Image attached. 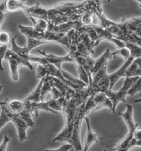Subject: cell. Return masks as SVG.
I'll return each mask as SVG.
<instances>
[{"instance_id":"cell-7","label":"cell","mask_w":141,"mask_h":151,"mask_svg":"<svg viewBox=\"0 0 141 151\" xmlns=\"http://www.w3.org/2000/svg\"><path fill=\"white\" fill-rule=\"evenodd\" d=\"M18 34L16 36L12 37L11 39V45L12 47L10 49L11 50L16 53V54L23 58L24 59H27L29 60V52L32 49H34L35 47L42 45L48 44L49 42L39 40L35 39H28V44L27 46L25 47H19L18 46L16 42V39L17 38Z\"/></svg>"},{"instance_id":"cell-36","label":"cell","mask_w":141,"mask_h":151,"mask_svg":"<svg viewBox=\"0 0 141 151\" xmlns=\"http://www.w3.org/2000/svg\"><path fill=\"white\" fill-rule=\"evenodd\" d=\"M1 25H2V23H0V30H1ZM0 32H1V31H0Z\"/></svg>"},{"instance_id":"cell-4","label":"cell","mask_w":141,"mask_h":151,"mask_svg":"<svg viewBox=\"0 0 141 151\" xmlns=\"http://www.w3.org/2000/svg\"><path fill=\"white\" fill-rule=\"evenodd\" d=\"M86 101L77 108L75 113L74 124L70 144L75 148L76 151H81L82 150L80 138L82 124L85 117H86L87 115L89 114L85 106Z\"/></svg>"},{"instance_id":"cell-35","label":"cell","mask_w":141,"mask_h":151,"mask_svg":"<svg viewBox=\"0 0 141 151\" xmlns=\"http://www.w3.org/2000/svg\"><path fill=\"white\" fill-rule=\"evenodd\" d=\"M76 151V150H75V148H73H73H71V149H70V151Z\"/></svg>"},{"instance_id":"cell-14","label":"cell","mask_w":141,"mask_h":151,"mask_svg":"<svg viewBox=\"0 0 141 151\" xmlns=\"http://www.w3.org/2000/svg\"><path fill=\"white\" fill-rule=\"evenodd\" d=\"M7 99L0 102L1 114H0V130L8 122H12L14 114L12 113L7 105Z\"/></svg>"},{"instance_id":"cell-20","label":"cell","mask_w":141,"mask_h":151,"mask_svg":"<svg viewBox=\"0 0 141 151\" xmlns=\"http://www.w3.org/2000/svg\"><path fill=\"white\" fill-rule=\"evenodd\" d=\"M7 105L10 111L15 114H18L24 108V102L23 101L13 99L7 102Z\"/></svg>"},{"instance_id":"cell-8","label":"cell","mask_w":141,"mask_h":151,"mask_svg":"<svg viewBox=\"0 0 141 151\" xmlns=\"http://www.w3.org/2000/svg\"><path fill=\"white\" fill-rule=\"evenodd\" d=\"M100 1H88L87 7L81 18V22L84 26L93 24V16L96 15L97 11L101 9Z\"/></svg>"},{"instance_id":"cell-25","label":"cell","mask_w":141,"mask_h":151,"mask_svg":"<svg viewBox=\"0 0 141 151\" xmlns=\"http://www.w3.org/2000/svg\"><path fill=\"white\" fill-rule=\"evenodd\" d=\"M29 61L32 63H37L42 66H45L46 63H48L47 60L44 56H38L34 55H29Z\"/></svg>"},{"instance_id":"cell-5","label":"cell","mask_w":141,"mask_h":151,"mask_svg":"<svg viewBox=\"0 0 141 151\" xmlns=\"http://www.w3.org/2000/svg\"><path fill=\"white\" fill-rule=\"evenodd\" d=\"M4 59L9 63L11 76L14 81H17L19 79V70L21 67L25 66L30 70H33V66L28 60L21 58L9 49L6 52Z\"/></svg>"},{"instance_id":"cell-3","label":"cell","mask_w":141,"mask_h":151,"mask_svg":"<svg viewBox=\"0 0 141 151\" xmlns=\"http://www.w3.org/2000/svg\"><path fill=\"white\" fill-rule=\"evenodd\" d=\"M77 108V106L73 97L69 100L65 101L62 105L61 111L65 119V126L61 133L53 139L54 142L65 141L70 144Z\"/></svg>"},{"instance_id":"cell-24","label":"cell","mask_w":141,"mask_h":151,"mask_svg":"<svg viewBox=\"0 0 141 151\" xmlns=\"http://www.w3.org/2000/svg\"><path fill=\"white\" fill-rule=\"evenodd\" d=\"M141 77H140L137 82L129 89L127 92V95L130 96L131 97H133L136 93L140 92L141 91Z\"/></svg>"},{"instance_id":"cell-6","label":"cell","mask_w":141,"mask_h":151,"mask_svg":"<svg viewBox=\"0 0 141 151\" xmlns=\"http://www.w3.org/2000/svg\"><path fill=\"white\" fill-rule=\"evenodd\" d=\"M141 77L126 78L122 87L118 91L109 90L105 93L106 96L112 101V112L115 113L116 107L120 102L126 103V97L127 96L129 89L135 84Z\"/></svg>"},{"instance_id":"cell-26","label":"cell","mask_w":141,"mask_h":151,"mask_svg":"<svg viewBox=\"0 0 141 151\" xmlns=\"http://www.w3.org/2000/svg\"><path fill=\"white\" fill-rule=\"evenodd\" d=\"M115 52L116 54V56L119 55L121 58H122L123 59H124L125 61L129 59V58L130 57V55H131L130 51L126 47L117 49L116 51H115Z\"/></svg>"},{"instance_id":"cell-1","label":"cell","mask_w":141,"mask_h":151,"mask_svg":"<svg viewBox=\"0 0 141 151\" xmlns=\"http://www.w3.org/2000/svg\"><path fill=\"white\" fill-rule=\"evenodd\" d=\"M141 18H133L120 22H114L106 16L102 17L100 26L124 42L141 45Z\"/></svg>"},{"instance_id":"cell-31","label":"cell","mask_w":141,"mask_h":151,"mask_svg":"<svg viewBox=\"0 0 141 151\" xmlns=\"http://www.w3.org/2000/svg\"><path fill=\"white\" fill-rule=\"evenodd\" d=\"M10 141V139L8 137L7 134H4V139L3 142L0 145V151H6L8 143Z\"/></svg>"},{"instance_id":"cell-18","label":"cell","mask_w":141,"mask_h":151,"mask_svg":"<svg viewBox=\"0 0 141 151\" xmlns=\"http://www.w3.org/2000/svg\"><path fill=\"white\" fill-rule=\"evenodd\" d=\"M45 77L40 79V81L37 86V87L34 89L33 91L30 93L28 96L25 98L24 101H28L32 103H38L40 101V94H41V89L42 86L43 84Z\"/></svg>"},{"instance_id":"cell-17","label":"cell","mask_w":141,"mask_h":151,"mask_svg":"<svg viewBox=\"0 0 141 151\" xmlns=\"http://www.w3.org/2000/svg\"><path fill=\"white\" fill-rule=\"evenodd\" d=\"M84 120L86 122L87 124V134L85 138V141H84V147L83 151H88L89 147L92 145L94 143H99L98 141V135L94 133L93 130L91 129L89 119L87 116L85 117Z\"/></svg>"},{"instance_id":"cell-30","label":"cell","mask_w":141,"mask_h":151,"mask_svg":"<svg viewBox=\"0 0 141 151\" xmlns=\"http://www.w3.org/2000/svg\"><path fill=\"white\" fill-rule=\"evenodd\" d=\"M50 93L52 95V99H55V100L58 99L61 96H64L63 95H62V93L58 90V89H57L53 86H51V90Z\"/></svg>"},{"instance_id":"cell-33","label":"cell","mask_w":141,"mask_h":151,"mask_svg":"<svg viewBox=\"0 0 141 151\" xmlns=\"http://www.w3.org/2000/svg\"><path fill=\"white\" fill-rule=\"evenodd\" d=\"M133 138L137 141H141V129L138 128L135 130L133 132Z\"/></svg>"},{"instance_id":"cell-12","label":"cell","mask_w":141,"mask_h":151,"mask_svg":"<svg viewBox=\"0 0 141 151\" xmlns=\"http://www.w3.org/2000/svg\"><path fill=\"white\" fill-rule=\"evenodd\" d=\"M24 106L29 110L32 115H35L38 116L39 111L40 110H44L51 113L58 114V112L55 111L51 109V100L47 101H40L38 103H32L28 101H24Z\"/></svg>"},{"instance_id":"cell-28","label":"cell","mask_w":141,"mask_h":151,"mask_svg":"<svg viewBox=\"0 0 141 151\" xmlns=\"http://www.w3.org/2000/svg\"><path fill=\"white\" fill-rule=\"evenodd\" d=\"M47 75V71L45 67L42 65H39L37 68V78L42 79L44 77H45Z\"/></svg>"},{"instance_id":"cell-2","label":"cell","mask_w":141,"mask_h":151,"mask_svg":"<svg viewBox=\"0 0 141 151\" xmlns=\"http://www.w3.org/2000/svg\"><path fill=\"white\" fill-rule=\"evenodd\" d=\"M126 110L124 113H119L123 118L129 129V132L121 141L119 143L114 149V151H129L133 147H141V141H137L133 138V132L138 126V124H136L133 117V106L129 104H125Z\"/></svg>"},{"instance_id":"cell-32","label":"cell","mask_w":141,"mask_h":151,"mask_svg":"<svg viewBox=\"0 0 141 151\" xmlns=\"http://www.w3.org/2000/svg\"><path fill=\"white\" fill-rule=\"evenodd\" d=\"M72 148H73V147L70 145V144L68 143V144H66V145H63L61 147L58 148V149L51 150H45V151H69Z\"/></svg>"},{"instance_id":"cell-15","label":"cell","mask_w":141,"mask_h":151,"mask_svg":"<svg viewBox=\"0 0 141 151\" xmlns=\"http://www.w3.org/2000/svg\"><path fill=\"white\" fill-rule=\"evenodd\" d=\"M12 122L17 129L18 136L20 141L22 142L25 140L27 139L26 131L29 126L19 116L18 114H14Z\"/></svg>"},{"instance_id":"cell-10","label":"cell","mask_w":141,"mask_h":151,"mask_svg":"<svg viewBox=\"0 0 141 151\" xmlns=\"http://www.w3.org/2000/svg\"><path fill=\"white\" fill-rule=\"evenodd\" d=\"M91 25L93 29L96 30L100 42L103 40L110 42L116 46L117 49L125 47L124 42L117 39L112 34L110 33L107 30L105 29L97 24H93Z\"/></svg>"},{"instance_id":"cell-16","label":"cell","mask_w":141,"mask_h":151,"mask_svg":"<svg viewBox=\"0 0 141 151\" xmlns=\"http://www.w3.org/2000/svg\"><path fill=\"white\" fill-rule=\"evenodd\" d=\"M141 57L135 59L124 72V76L126 78L141 77Z\"/></svg>"},{"instance_id":"cell-37","label":"cell","mask_w":141,"mask_h":151,"mask_svg":"<svg viewBox=\"0 0 141 151\" xmlns=\"http://www.w3.org/2000/svg\"><path fill=\"white\" fill-rule=\"evenodd\" d=\"M103 151H106V150H103Z\"/></svg>"},{"instance_id":"cell-9","label":"cell","mask_w":141,"mask_h":151,"mask_svg":"<svg viewBox=\"0 0 141 151\" xmlns=\"http://www.w3.org/2000/svg\"><path fill=\"white\" fill-rule=\"evenodd\" d=\"M83 26L81 20L67 22L58 25H51L47 23V30L55 33L66 34L72 30H78L81 29Z\"/></svg>"},{"instance_id":"cell-34","label":"cell","mask_w":141,"mask_h":151,"mask_svg":"<svg viewBox=\"0 0 141 151\" xmlns=\"http://www.w3.org/2000/svg\"><path fill=\"white\" fill-rule=\"evenodd\" d=\"M3 86H0V93L2 91V89H3Z\"/></svg>"},{"instance_id":"cell-29","label":"cell","mask_w":141,"mask_h":151,"mask_svg":"<svg viewBox=\"0 0 141 151\" xmlns=\"http://www.w3.org/2000/svg\"><path fill=\"white\" fill-rule=\"evenodd\" d=\"M7 50V45L0 46V70L2 71H4V68L2 67V60L4 59V56Z\"/></svg>"},{"instance_id":"cell-38","label":"cell","mask_w":141,"mask_h":151,"mask_svg":"<svg viewBox=\"0 0 141 151\" xmlns=\"http://www.w3.org/2000/svg\"><path fill=\"white\" fill-rule=\"evenodd\" d=\"M0 23H1V22H0Z\"/></svg>"},{"instance_id":"cell-13","label":"cell","mask_w":141,"mask_h":151,"mask_svg":"<svg viewBox=\"0 0 141 151\" xmlns=\"http://www.w3.org/2000/svg\"><path fill=\"white\" fill-rule=\"evenodd\" d=\"M116 56V55L115 52H111L109 49H108L99 58L96 60L94 59L93 66L90 71L91 77L96 74L97 72L99 71L104 66L107 65L108 61L115 58Z\"/></svg>"},{"instance_id":"cell-21","label":"cell","mask_w":141,"mask_h":151,"mask_svg":"<svg viewBox=\"0 0 141 151\" xmlns=\"http://www.w3.org/2000/svg\"><path fill=\"white\" fill-rule=\"evenodd\" d=\"M18 115L28 125V126L31 127H33L34 122L32 118V115L30 113L29 110L27 109L25 106L23 110Z\"/></svg>"},{"instance_id":"cell-27","label":"cell","mask_w":141,"mask_h":151,"mask_svg":"<svg viewBox=\"0 0 141 151\" xmlns=\"http://www.w3.org/2000/svg\"><path fill=\"white\" fill-rule=\"evenodd\" d=\"M103 108H107L109 109V111H112V101L109 99V98L107 97L105 101L102 102L99 105H97L95 108L94 111L98 110L100 109H102Z\"/></svg>"},{"instance_id":"cell-22","label":"cell","mask_w":141,"mask_h":151,"mask_svg":"<svg viewBox=\"0 0 141 151\" xmlns=\"http://www.w3.org/2000/svg\"><path fill=\"white\" fill-rule=\"evenodd\" d=\"M51 90V86L50 84L49 81L45 77L43 84L42 86V89H41V94H40V101H44L46 97L47 96L49 93H50Z\"/></svg>"},{"instance_id":"cell-19","label":"cell","mask_w":141,"mask_h":151,"mask_svg":"<svg viewBox=\"0 0 141 151\" xmlns=\"http://www.w3.org/2000/svg\"><path fill=\"white\" fill-rule=\"evenodd\" d=\"M25 1L9 0L7 1V12H13L18 10H23L25 7Z\"/></svg>"},{"instance_id":"cell-23","label":"cell","mask_w":141,"mask_h":151,"mask_svg":"<svg viewBox=\"0 0 141 151\" xmlns=\"http://www.w3.org/2000/svg\"><path fill=\"white\" fill-rule=\"evenodd\" d=\"M12 37L9 32L6 31L0 32V45H8L11 42Z\"/></svg>"},{"instance_id":"cell-11","label":"cell","mask_w":141,"mask_h":151,"mask_svg":"<svg viewBox=\"0 0 141 151\" xmlns=\"http://www.w3.org/2000/svg\"><path fill=\"white\" fill-rule=\"evenodd\" d=\"M38 52L44 56L49 63L55 66L59 70H62L61 66L64 63H75L73 57L70 52L63 56H59L53 54H47L45 51L37 50Z\"/></svg>"}]
</instances>
